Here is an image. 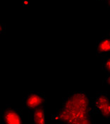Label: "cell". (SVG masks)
<instances>
[{
    "label": "cell",
    "mask_w": 110,
    "mask_h": 124,
    "mask_svg": "<svg viewBox=\"0 0 110 124\" xmlns=\"http://www.w3.org/2000/svg\"><path fill=\"white\" fill-rule=\"evenodd\" d=\"M31 119L34 124H46V109L45 105L40 106L32 111Z\"/></svg>",
    "instance_id": "6"
},
{
    "label": "cell",
    "mask_w": 110,
    "mask_h": 124,
    "mask_svg": "<svg viewBox=\"0 0 110 124\" xmlns=\"http://www.w3.org/2000/svg\"><path fill=\"white\" fill-rule=\"evenodd\" d=\"M94 114L90 96L78 92L64 99L55 119L66 124H92Z\"/></svg>",
    "instance_id": "1"
},
{
    "label": "cell",
    "mask_w": 110,
    "mask_h": 124,
    "mask_svg": "<svg viewBox=\"0 0 110 124\" xmlns=\"http://www.w3.org/2000/svg\"><path fill=\"white\" fill-rule=\"evenodd\" d=\"M0 123L2 124H21L23 123V116L21 110L11 106H7L1 111Z\"/></svg>",
    "instance_id": "4"
},
{
    "label": "cell",
    "mask_w": 110,
    "mask_h": 124,
    "mask_svg": "<svg viewBox=\"0 0 110 124\" xmlns=\"http://www.w3.org/2000/svg\"><path fill=\"white\" fill-rule=\"evenodd\" d=\"M102 70L107 75H110V57L105 56L102 57Z\"/></svg>",
    "instance_id": "7"
},
{
    "label": "cell",
    "mask_w": 110,
    "mask_h": 124,
    "mask_svg": "<svg viewBox=\"0 0 110 124\" xmlns=\"http://www.w3.org/2000/svg\"><path fill=\"white\" fill-rule=\"evenodd\" d=\"M47 97L45 94L40 92H30L23 98V107L29 111H32L40 106L45 105Z\"/></svg>",
    "instance_id": "3"
},
{
    "label": "cell",
    "mask_w": 110,
    "mask_h": 124,
    "mask_svg": "<svg viewBox=\"0 0 110 124\" xmlns=\"http://www.w3.org/2000/svg\"><path fill=\"white\" fill-rule=\"evenodd\" d=\"M5 31V26L4 25V23H2L1 22H0V35H1Z\"/></svg>",
    "instance_id": "8"
},
{
    "label": "cell",
    "mask_w": 110,
    "mask_h": 124,
    "mask_svg": "<svg viewBox=\"0 0 110 124\" xmlns=\"http://www.w3.org/2000/svg\"><path fill=\"white\" fill-rule=\"evenodd\" d=\"M110 53V36L105 35L97 42L96 55L100 57L107 56Z\"/></svg>",
    "instance_id": "5"
},
{
    "label": "cell",
    "mask_w": 110,
    "mask_h": 124,
    "mask_svg": "<svg viewBox=\"0 0 110 124\" xmlns=\"http://www.w3.org/2000/svg\"><path fill=\"white\" fill-rule=\"evenodd\" d=\"M92 107L95 114H97L104 119L110 118V99L107 93L101 92L92 101Z\"/></svg>",
    "instance_id": "2"
},
{
    "label": "cell",
    "mask_w": 110,
    "mask_h": 124,
    "mask_svg": "<svg viewBox=\"0 0 110 124\" xmlns=\"http://www.w3.org/2000/svg\"><path fill=\"white\" fill-rule=\"evenodd\" d=\"M99 1H109L110 0H99Z\"/></svg>",
    "instance_id": "9"
}]
</instances>
